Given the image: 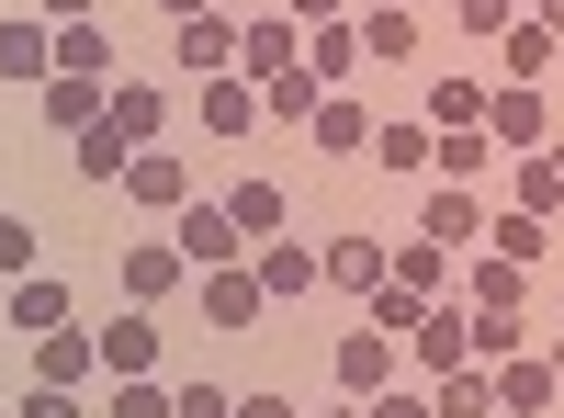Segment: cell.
Instances as JSON below:
<instances>
[{"label":"cell","mask_w":564,"mask_h":418,"mask_svg":"<svg viewBox=\"0 0 564 418\" xmlns=\"http://www.w3.org/2000/svg\"><path fill=\"white\" fill-rule=\"evenodd\" d=\"M463 362H475V317H463V294H441V306L406 329V374L441 385V374H463Z\"/></svg>","instance_id":"obj_1"},{"label":"cell","mask_w":564,"mask_h":418,"mask_svg":"<svg viewBox=\"0 0 564 418\" xmlns=\"http://www.w3.org/2000/svg\"><path fill=\"white\" fill-rule=\"evenodd\" d=\"M0 79H12V90H45V79H57V23H45L34 0L0 12Z\"/></svg>","instance_id":"obj_2"},{"label":"cell","mask_w":564,"mask_h":418,"mask_svg":"<svg viewBox=\"0 0 564 418\" xmlns=\"http://www.w3.org/2000/svg\"><path fill=\"white\" fill-rule=\"evenodd\" d=\"M170 238H181V260H193V271H238V260H249V226L226 215V204H204V193L181 204V226H170Z\"/></svg>","instance_id":"obj_3"},{"label":"cell","mask_w":564,"mask_h":418,"mask_svg":"<svg viewBox=\"0 0 564 418\" xmlns=\"http://www.w3.org/2000/svg\"><path fill=\"white\" fill-rule=\"evenodd\" d=\"M417 238H441V249L475 260V249H486V193H475V181H430V204H417Z\"/></svg>","instance_id":"obj_4"},{"label":"cell","mask_w":564,"mask_h":418,"mask_svg":"<svg viewBox=\"0 0 564 418\" xmlns=\"http://www.w3.org/2000/svg\"><path fill=\"white\" fill-rule=\"evenodd\" d=\"M79 317V294L57 283V271H23V283H0V329L12 340H45V329H68Z\"/></svg>","instance_id":"obj_5"},{"label":"cell","mask_w":564,"mask_h":418,"mask_svg":"<svg viewBox=\"0 0 564 418\" xmlns=\"http://www.w3.org/2000/svg\"><path fill=\"white\" fill-rule=\"evenodd\" d=\"M486 136H497V148H520V159H542V148H553L542 90H531V79H497V90H486Z\"/></svg>","instance_id":"obj_6"},{"label":"cell","mask_w":564,"mask_h":418,"mask_svg":"<svg viewBox=\"0 0 564 418\" xmlns=\"http://www.w3.org/2000/svg\"><path fill=\"white\" fill-rule=\"evenodd\" d=\"M238 34H249V23H226V12L170 23V68H181V79H226V68H238Z\"/></svg>","instance_id":"obj_7"},{"label":"cell","mask_w":564,"mask_h":418,"mask_svg":"<svg viewBox=\"0 0 564 418\" xmlns=\"http://www.w3.org/2000/svg\"><path fill=\"white\" fill-rule=\"evenodd\" d=\"M113 283H124V306H170L181 283H193V260H181V238H135L113 260Z\"/></svg>","instance_id":"obj_8"},{"label":"cell","mask_w":564,"mask_h":418,"mask_svg":"<svg viewBox=\"0 0 564 418\" xmlns=\"http://www.w3.org/2000/svg\"><path fill=\"white\" fill-rule=\"evenodd\" d=\"M395 362H406V340H384V329L361 317V329L327 351V374H339V396H384V385H395Z\"/></svg>","instance_id":"obj_9"},{"label":"cell","mask_w":564,"mask_h":418,"mask_svg":"<svg viewBox=\"0 0 564 418\" xmlns=\"http://www.w3.org/2000/svg\"><path fill=\"white\" fill-rule=\"evenodd\" d=\"M452 260H463V249H441V238H417V226H406V238H384V283H406L417 306H441V294H452Z\"/></svg>","instance_id":"obj_10"},{"label":"cell","mask_w":564,"mask_h":418,"mask_svg":"<svg viewBox=\"0 0 564 418\" xmlns=\"http://www.w3.org/2000/svg\"><path fill=\"white\" fill-rule=\"evenodd\" d=\"M564 374H553V351H508L497 362V418H553Z\"/></svg>","instance_id":"obj_11"},{"label":"cell","mask_w":564,"mask_h":418,"mask_svg":"<svg viewBox=\"0 0 564 418\" xmlns=\"http://www.w3.org/2000/svg\"><path fill=\"white\" fill-rule=\"evenodd\" d=\"M124 374H159V317L148 306H113L102 317V385H124Z\"/></svg>","instance_id":"obj_12"},{"label":"cell","mask_w":564,"mask_h":418,"mask_svg":"<svg viewBox=\"0 0 564 418\" xmlns=\"http://www.w3.org/2000/svg\"><path fill=\"white\" fill-rule=\"evenodd\" d=\"M90 374H102V329H79V317H68V329L34 340V385H90Z\"/></svg>","instance_id":"obj_13"},{"label":"cell","mask_w":564,"mask_h":418,"mask_svg":"<svg viewBox=\"0 0 564 418\" xmlns=\"http://www.w3.org/2000/svg\"><path fill=\"white\" fill-rule=\"evenodd\" d=\"M249 271H260V294H271V306H294L305 283H327V260H316L305 238H260V249H249Z\"/></svg>","instance_id":"obj_14"},{"label":"cell","mask_w":564,"mask_h":418,"mask_svg":"<svg viewBox=\"0 0 564 418\" xmlns=\"http://www.w3.org/2000/svg\"><path fill=\"white\" fill-rule=\"evenodd\" d=\"M282 68H305V23L294 12H271V23L238 34V79H282Z\"/></svg>","instance_id":"obj_15"},{"label":"cell","mask_w":564,"mask_h":418,"mask_svg":"<svg viewBox=\"0 0 564 418\" xmlns=\"http://www.w3.org/2000/svg\"><path fill=\"white\" fill-rule=\"evenodd\" d=\"M271 317V294H260V271L238 260V271H204V329H260Z\"/></svg>","instance_id":"obj_16"},{"label":"cell","mask_w":564,"mask_h":418,"mask_svg":"<svg viewBox=\"0 0 564 418\" xmlns=\"http://www.w3.org/2000/svg\"><path fill=\"white\" fill-rule=\"evenodd\" d=\"M305 68H316L327 90H350V79L372 68V57H361V23H350V12H339V23H305Z\"/></svg>","instance_id":"obj_17"},{"label":"cell","mask_w":564,"mask_h":418,"mask_svg":"<svg viewBox=\"0 0 564 418\" xmlns=\"http://www.w3.org/2000/svg\"><path fill=\"white\" fill-rule=\"evenodd\" d=\"M215 204L249 226V249L260 238H294V193H282V181H238V193H215Z\"/></svg>","instance_id":"obj_18"},{"label":"cell","mask_w":564,"mask_h":418,"mask_svg":"<svg viewBox=\"0 0 564 418\" xmlns=\"http://www.w3.org/2000/svg\"><path fill=\"white\" fill-rule=\"evenodd\" d=\"M102 125L124 136V148H159V136H170V103H159L148 79H113V103H102Z\"/></svg>","instance_id":"obj_19"},{"label":"cell","mask_w":564,"mask_h":418,"mask_svg":"<svg viewBox=\"0 0 564 418\" xmlns=\"http://www.w3.org/2000/svg\"><path fill=\"white\" fill-rule=\"evenodd\" d=\"M486 159H497L486 125H430V170L441 181H475V193H486Z\"/></svg>","instance_id":"obj_20"},{"label":"cell","mask_w":564,"mask_h":418,"mask_svg":"<svg viewBox=\"0 0 564 418\" xmlns=\"http://www.w3.org/2000/svg\"><path fill=\"white\" fill-rule=\"evenodd\" d=\"M553 57H564V34H542L531 12L497 34V79H531V90H542V79H553Z\"/></svg>","instance_id":"obj_21"},{"label":"cell","mask_w":564,"mask_h":418,"mask_svg":"<svg viewBox=\"0 0 564 418\" xmlns=\"http://www.w3.org/2000/svg\"><path fill=\"white\" fill-rule=\"evenodd\" d=\"M361 57L372 68H406L417 57V12H406V0H372V12H361Z\"/></svg>","instance_id":"obj_22"},{"label":"cell","mask_w":564,"mask_h":418,"mask_svg":"<svg viewBox=\"0 0 564 418\" xmlns=\"http://www.w3.org/2000/svg\"><path fill=\"white\" fill-rule=\"evenodd\" d=\"M124 193H135V204H159V215H181V204H193V170H181L170 148H135V170H124Z\"/></svg>","instance_id":"obj_23"},{"label":"cell","mask_w":564,"mask_h":418,"mask_svg":"<svg viewBox=\"0 0 564 418\" xmlns=\"http://www.w3.org/2000/svg\"><path fill=\"white\" fill-rule=\"evenodd\" d=\"M305 136H316V159H361V148H372V114L350 103V90H327V103H316V125H305Z\"/></svg>","instance_id":"obj_24"},{"label":"cell","mask_w":564,"mask_h":418,"mask_svg":"<svg viewBox=\"0 0 564 418\" xmlns=\"http://www.w3.org/2000/svg\"><path fill=\"white\" fill-rule=\"evenodd\" d=\"M463 306H531V260L475 249V271H463Z\"/></svg>","instance_id":"obj_25"},{"label":"cell","mask_w":564,"mask_h":418,"mask_svg":"<svg viewBox=\"0 0 564 418\" xmlns=\"http://www.w3.org/2000/svg\"><path fill=\"white\" fill-rule=\"evenodd\" d=\"M316 103H327V79H316V68L260 79V125H316Z\"/></svg>","instance_id":"obj_26"},{"label":"cell","mask_w":564,"mask_h":418,"mask_svg":"<svg viewBox=\"0 0 564 418\" xmlns=\"http://www.w3.org/2000/svg\"><path fill=\"white\" fill-rule=\"evenodd\" d=\"M249 125H260V79H238V68L204 79V136H249Z\"/></svg>","instance_id":"obj_27"},{"label":"cell","mask_w":564,"mask_h":418,"mask_svg":"<svg viewBox=\"0 0 564 418\" xmlns=\"http://www.w3.org/2000/svg\"><path fill=\"white\" fill-rule=\"evenodd\" d=\"M463 317H475V362H486V374L508 351H531V306H463Z\"/></svg>","instance_id":"obj_28"},{"label":"cell","mask_w":564,"mask_h":418,"mask_svg":"<svg viewBox=\"0 0 564 418\" xmlns=\"http://www.w3.org/2000/svg\"><path fill=\"white\" fill-rule=\"evenodd\" d=\"M430 418H497V374H486V362L441 374V385H430Z\"/></svg>","instance_id":"obj_29"},{"label":"cell","mask_w":564,"mask_h":418,"mask_svg":"<svg viewBox=\"0 0 564 418\" xmlns=\"http://www.w3.org/2000/svg\"><path fill=\"white\" fill-rule=\"evenodd\" d=\"M102 103H113V79H68V68L45 79V114H57L68 136H90V125H102Z\"/></svg>","instance_id":"obj_30"},{"label":"cell","mask_w":564,"mask_h":418,"mask_svg":"<svg viewBox=\"0 0 564 418\" xmlns=\"http://www.w3.org/2000/svg\"><path fill=\"white\" fill-rule=\"evenodd\" d=\"M316 260H327V283H339V294H372V283H384V238H327Z\"/></svg>","instance_id":"obj_31"},{"label":"cell","mask_w":564,"mask_h":418,"mask_svg":"<svg viewBox=\"0 0 564 418\" xmlns=\"http://www.w3.org/2000/svg\"><path fill=\"white\" fill-rule=\"evenodd\" d=\"M486 249H497V260H542V249H553V215H520V204L486 215Z\"/></svg>","instance_id":"obj_32"},{"label":"cell","mask_w":564,"mask_h":418,"mask_svg":"<svg viewBox=\"0 0 564 418\" xmlns=\"http://www.w3.org/2000/svg\"><path fill=\"white\" fill-rule=\"evenodd\" d=\"M57 68L68 79H113V34L102 23H57Z\"/></svg>","instance_id":"obj_33"},{"label":"cell","mask_w":564,"mask_h":418,"mask_svg":"<svg viewBox=\"0 0 564 418\" xmlns=\"http://www.w3.org/2000/svg\"><path fill=\"white\" fill-rule=\"evenodd\" d=\"M68 159H79V181H124V170H135V148H124L113 125H90L79 148H68Z\"/></svg>","instance_id":"obj_34"},{"label":"cell","mask_w":564,"mask_h":418,"mask_svg":"<svg viewBox=\"0 0 564 418\" xmlns=\"http://www.w3.org/2000/svg\"><path fill=\"white\" fill-rule=\"evenodd\" d=\"M430 125H486V79H430Z\"/></svg>","instance_id":"obj_35"},{"label":"cell","mask_w":564,"mask_h":418,"mask_svg":"<svg viewBox=\"0 0 564 418\" xmlns=\"http://www.w3.org/2000/svg\"><path fill=\"white\" fill-rule=\"evenodd\" d=\"M102 418H170V385H159V374H124V385L102 396Z\"/></svg>","instance_id":"obj_36"},{"label":"cell","mask_w":564,"mask_h":418,"mask_svg":"<svg viewBox=\"0 0 564 418\" xmlns=\"http://www.w3.org/2000/svg\"><path fill=\"white\" fill-rule=\"evenodd\" d=\"M372 159L384 170H430V125H372Z\"/></svg>","instance_id":"obj_37"},{"label":"cell","mask_w":564,"mask_h":418,"mask_svg":"<svg viewBox=\"0 0 564 418\" xmlns=\"http://www.w3.org/2000/svg\"><path fill=\"white\" fill-rule=\"evenodd\" d=\"M520 215H564V170L553 159H520Z\"/></svg>","instance_id":"obj_38"},{"label":"cell","mask_w":564,"mask_h":418,"mask_svg":"<svg viewBox=\"0 0 564 418\" xmlns=\"http://www.w3.org/2000/svg\"><path fill=\"white\" fill-rule=\"evenodd\" d=\"M12 418H90V396H79V385H23Z\"/></svg>","instance_id":"obj_39"},{"label":"cell","mask_w":564,"mask_h":418,"mask_svg":"<svg viewBox=\"0 0 564 418\" xmlns=\"http://www.w3.org/2000/svg\"><path fill=\"white\" fill-rule=\"evenodd\" d=\"M170 418H238V385H170Z\"/></svg>","instance_id":"obj_40"},{"label":"cell","mask_w":564,"mask_h":418,"mask_svg":"<svg viewBox=\"0 0 564 418\" xmlns=\"http://www.w3.org/2000/svg\"><path fill=\"white\" fill-rule=\"evenodd\" d=\"M34 271V215H0V283H23Z\"/></svg>","instance_id":"obj_41"},{"label":"cell","mask_w":564,"mask_h":418,"mask_svg":"<svg viewBox=\"0 0 564 418\" xmlns=\"http://www.w3.org/2000/svg\"><path fill=\"white\" fill-rule=\"evenodd\" d=\"M452 23H463V34H508V23H520V0H452Z\"/></svg>","instance_id":"obj_42"},{"label":"cell","mask_w":564,"mask_h":418,"mask_svg":"<svg viewBox=\"0 0 564 418\" xmlns=\"http://www.w3.org/2000/svg\"><path fill=\"white\" fill-rule=\"evenodd\" d=\"M361 418H430V385H384V396H361Z\"/></svg>","instance_id":"obj_43"},{"label":"cell","mask_w":564,"mask_h":418,"mask_svg":"<svg viewBox=\"0 0 564 418\" xmlns=\"http://www.w3.org/2000/svg\"><path fill=\"white\" fill-rule=\"evenodd\" d=\"M238 418H294V396H238Z\"/></svg>","instance_id":"obj_44"},{"label":"cell","mask_w":564,"mask_h":418,"mask_svg":"<svg viewBox=\"0 0 564 418\" xmlns=\"http://www.w3.org/2000/svg\"><path fill=\"white\" fill-rule=\"evenodd\" d=\"M282 12H294V23H339V0H282Z\"/></svg>","instance_id":"obj_45"},{"label":"cell","mask_w":564,"mask_h":418,"mask_svg":"<svg viewBox=\"0 0 564 418\" xmlns=\"http://www.w3.org/2000/svg\"><path fill=\"white\" fill-rule=\"evenodd\" d=\"M34 12H45V23H90V0H34Z\"/></svg>","instance_id":"obj_46"},{"label":"cell","mask_w":564,"mask_h":418,"mask_svg":"<svg viewBox=\"0 0 564 418\" xmlns=\"http://www.w3.org/2000/svg\"><path fill=\"white\" fill-rule=\"evenodd\" d=\"M531 23H542V34H564V0H531Z\"/></svg>","instance_id":"obj_47"},{"label":"cell","mask_w":564,"mask_h":418,"mask_svg":"<svg viewBox=\"0 0 564 418\" xmlns=\"http://www.w3.org/2000/svg\"><path fill=\"white\" fill-rule=\"evenodd\" d=\"M159 12H170V23H193V12H215V0H159Z\"/></svg>","instance_id":"obj_48"},{"label":"cell","mask_w":564,"mask_h":418,"mask_svg":"<svg viewBox=\"0 0 564 418\" xmlns=\"http://www.w3.org/2000/svg\"><path fill=\"white\" fill-rule=\"evenodd\" d=\"M542 159H553V170H564V125H553V148H542Z\"/></svg>","instance_id":"obj_49"},{"label":"cell","mask_w":564,"mask_h":418,"mask_svg":"<svg viewBox=\"0 0 564 418\" xmlns=\"http://www.w3.org/2000/svg\"><path fill=\"white\" fill-rule=\"evenodd\" d=\"M316 418H361V407H316Z\"/></svg>","instance_id":"obj_50"},{"label":"cell","mask_w":564,"mask_h":418,"mask_svg":"<svg viewBox=\"0 0 564 418\" xmlns=\"http://www.w3.org/2000/svg\"><path fill=\"white\" fill-rule=\"evenodd\" d=\"M553 374H564V329H553Z\"/></svg>","instance_id":"obj_51"},{"label":"cell","mask_w":564,"mask_h":418,"mask_svg":"<svg viewBox=\"0 0 564 418\" xmlns=\"http://www.w3.org/2000/svg\"><path fill=\"white\" fill-rule=\"evenodd\" d=\"M406 12H441V0H406Z\"/></svg>","instance_id":"obj_52"},{"label":"cell","mask_w":564,"mask_h":418,"mask_svg":"<svg viewBox=\"0 0 564 418\" xmlns=\"http://www.w3.org/2000/svg\"><path fill=\"white\" fill-rule=\"evenodd\" d=\"M0 418H12V396H0Z\"/></svg>","instance_id":"obj_53"},{"label":"cell","mask_w":564,"mask_h":418,"mask_svg":"<svg viewBox=\"0 0 564 418\" xmlns=\"http://www.w3.org/2000/svg\"><path fill=\"white\" fill-rule=\"evenodd\" d=\"M553 317H564V294H553Z\"/></svg>","instance_id":"obj_54"},{"label":"cell","mask_w":564,"mask_h":418,"mask_svg":"<svg viewBox=\"0 0 564 418\" xmlns=\"http://www.w3.org/2000/svg\"><path fill=\"white\" fill-rule=\"evenodd\" d=\"M520 12H531V0H520Z\"/></svg>","instance_id":"obj_55"}]
</instances>
